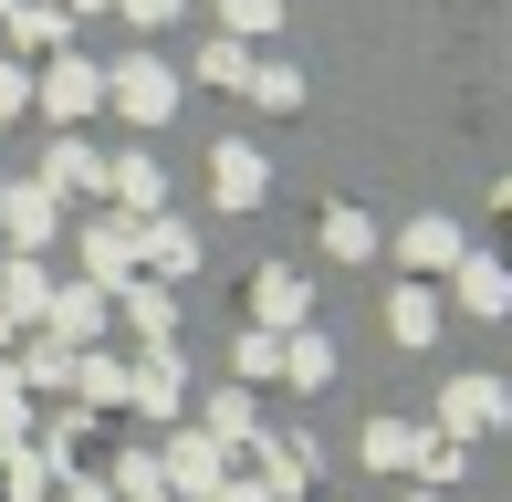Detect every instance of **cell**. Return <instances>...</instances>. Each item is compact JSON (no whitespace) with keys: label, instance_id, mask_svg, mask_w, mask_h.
Masks as SVG:
<instances>
[]
</instances>
